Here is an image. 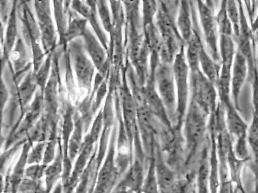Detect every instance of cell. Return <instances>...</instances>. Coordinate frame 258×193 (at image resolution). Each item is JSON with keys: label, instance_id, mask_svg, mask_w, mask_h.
<instances>
[{"label": "cell", "instance_id": "cell-9", "mask_svg": "<svg viewBox=\"0 0 258 193\" xmlns=\"http://www.w3.org/2000/svg\"><path fill=\"white\" fill-rule=\"evenodd\" d=\"M191 100H193L206 115H212L217 110V91L216 85L212 84L201 72L199 70L189 72Z\"/></svg>", "mask_w": 258, "mask_h": 193}, {"label": "cell", "instance_id": "cell-35", "mask_svg": "<svg viewBox=\"0 0 258 193\" xmlns=\"http://www.w3.org/2000/svg\"><path fill=\"white\" fill-rule=\"evenodd\" d=\"M46 168L47 165L43 163L28 165L25 169L24 176L27 179H32V180L42 181L44 178Z\"/></svg>", "mask_w": 258, "mask_h": 193}, {"label": "cell", "instance_id": "cell-7", "mask_svg": "<svg viewBox=\"0 0 258 193\" xmlns=\"http://www.w3.org/2000/svg\"><path fill=\"white\" fill-rule=\"evenodd\" d=\"M117 132L118 128L115 125L111 133L106 158L103 159L98 171L95 186L91 193H112L116 187L119 177H121L115 163Z\"/></svg>", "mask_w": 258, "mask_h": 193}, {"label": "cell", "instance_id": "cell-13", "mask_svg": "<svg viewBox=\"0 0 258 193\" xmlns=\"http://www.w3.org/2000/svg\"><path fill=\"white\" fill-rule=\"evenodd\" d=\"M70 7L77 14L87 20V24L90 25L89 27L91 28L94 34L99 39L103 48L108 52L110 41L99 20L95 1H73L71 2Z\"/></svg>", "mask_w": 258, "mask_h": 193}, {"label": "cell", "instance_id": "cell-38", "mask_svg": "<svg viewBox=\"0 0 258 193\" xmlns=\"http://www.w3.org/2000/svg\"><path fill=\"white\" fill-rule=\"evenodd\" d=\"M221 183H220V185H219L220 191H217V193H233L231 182L226 180V179H221Z\"/></svg>", "mask_w": 258, "mask_h": 193}, {"label": "cell", "instance_id": "cell-5", "mask_svg": "<svg viewBox=\"0 0 258 193\" xmlns=\"http://www.w3.org/2000/svg\"><path fill=\"white\" fill-rule=\"evenodd\" d=\"M185 45L181 47V50L176 55L172 64L173 78L175 84L177 95V111H176V126L178 128L182 127L189 105V69L185 59Z\"/></svg>", "mask_w": 258, "mask_h": 193}, {"label": "cell", "instance_id": "cell-3", "mask_svg": "<svg viewBox=\"0 0 258 193\" xmlns=\"http://www.w3.org/2000/svg\"><path fill=\"white\" fill-rule=\"evenodd\" d=\"M17 16L21 25L22 38L32 55V71L36 72L46 58L40 43V33L34 13L28 2H17Z\"/></svg>", "mask_w": 258, "mask_h": 193}, {"label": "cell", "instance_id": "cell-33", "mask_svg": "<svg viewBox=\"0 0 258 193\" xmlns=\"http://www.w3.org/2000/svg\"><path fill=\"white\" fill-rule=\"evenodd\" d=\"M157 11V2L145 1L142 3V27L147 26L154 23V18Z\"/></svg>", "mask_w": 258, "mask_h": 193}, {"label": "cell", "instance_id": "cell-32", "mask_svg": "<svg viewBox=\"0 0 258 193\" xmlns=\"http://www.w3.org/2000/svg\"><path fill=\"white\" fill-rule=\"evenodd\" d=\"M17 193H48L42 181H35L24 177Z\"/></svg>", "mask_w": 258, "mask_h": 193}, {"label": "cell", "instance_id": "cell-17", "mask_svg": "<svg viewBox=\"0 0 258 193\" xmlns=\"http://www.w3.org/2000/svg\"><path fill=\"white\" fill-rule=\"evenodd\" d=\"M38 90L39 88L35 80L34 72L31 69L22 79L21 82L16 85L15 98L20 108V117L18 119L24 115Z\"/></svg>", "mask_w": 258, "mask_h": 193}, {"label": "cell", "instance_id": "cell-4", "mask_svg": "<svg viewBox=\"0 0 258 193\" xmlns=\"http://www.w3.org/2000/svg\"><path fill=\"white\" fill-rule=\"evenodd\" d=\"M67 52L79 90L88 95L92 90L96 68L85 52L82 39L69 43Z\"/></svg>", "mask_w": 258, "mask_h": 193}, {"label": "cell", "instance_id": "cell-15", "mask_svg": "<svg viewBox=\"0 0 258 193\" xmlns=\"http://www.w3.org/2000/svg\"><path fill=\"white\" fill-rule=\"evenodd\" d=\"M154 165L160 193L171 192L177 182L176 173L166 163L157 143L154 152Z\"/></svg>", "mask_w": 258, "mask_h": 193}, {"label": "cell", "instance_id": "cell-41", "mask_svg": "<svg viewBox=\"0 0 258 193\" xmlns=\"http://www.w3.org/2000/svg\"><path fill=\"white\" fill-rule=\"evenodd\" d=\"M51 193H63V184L61 181L56 185V187H54Z\"/></svg>", "mask_w": 258, "mask_h": 193}, {"label": "cell", "instance_id": "cell-40", "mask_svg": "<svg viewBox=\"0 0 258 193\" xmlns=\"http://www.w3.org/2000/svg\"><path fill=\"white\" fill-rule=\"evenodd\" d=\"M8 192L7 191L6 179L4 177V174L0 173V193Z\"/></svg>", "mask_w": 258, "mask_h": 193}, {"label": "cell", "instance_id": "cell-42", "mask_svg": "<svg viewBox=\"0 0 258 193\" xmlns=\"http://www.w3.org/2000/svg\"><path fill=\"white\" fill-rule=\"evenodd\" d=\"M137 193H141V192H140V191H138V192H137Z\"/></svg>", "mask_w": 258, "mask_h": 193}, {"label": "cell", "instance_id": "cell-27", "mask_svg": "<svg viewBox=\"0 0 258 193\" xmlns=\"http://www.w3.org/2000/svg\"><path fill=\"white\" fill-rule=\"evenodd\" d=\"M52 54L47 55L42 65L40 67L38 70L34 72L35 80L38 86L39 90L43 92L46 86L49 76L51 75L52 68Z\"/></svg>", "mask_w": 258, "mask_h": 193}, {"label": "cell", "instance_id": "cell-16", "mask_svg": "<svg viewBox=\"0 0 258 193\" xmlns=\"http://www.w3.org/2000/svg\"><path fill=\"white\" fill-rule=\"evenodd\" d=\"M248 76V67L247 60L240 52L236 51L231 69V94L236 108L238 107L240 91Z\"/></svg>", "mask_w": 258, "mask_h": 193}, {"label": "cell", "instance_id": "cell-30", "mask_svg": "<svg viewBox=\"0 0 258 193\" xmlns=\"http://www.w3.org/2000/svg\"><path fill=\"white\" fill-rule=\"evenodd\" d=\"M216 24H217L218 31L220 35L232 36L233 37V31H232V24L228 19L227 12H226V2L221 3V7L216 16Z\"/></svg>", "mask_w": 258, "mask_h": 193}, {"label": "cell", "instance_id": "cell-39", "mask_svg": "<svg viewBox=\"0 0 258 193\" xmlns=\"http://www.w3.org/2000/svg\"><path fill=\"white\" fill-rule=\"evenodd\" d=\"M4 20L1 18L0 16V58L3 56V45H4Z\"/></svg>", "mask_w": 258, "mask_h": 193}, {"label": "cell", "instance_id": "cell-34", "mask_svg": "<svg viewBox=\"0 0 258 193\" xmlns=\"http://www.w3.org/2000/svg\"><path fill=\"white\" fill-rule=\"evenodd\" d=\"M45 146H46V142H40V143L32 144L30 150L28 151V158H27L28 165L42 163Z\"/></svg>", "mask_w": 258, "mask_h": 193}, {"label": "cell", "instance_id": "cell-1", "mask_svg": "<svg viewBox=\"0 0 258 193\" xmlns=\"http://www.w3.org/2000/svg\"><path fill=\"white\" fill-rule=\"evenodd\" d=\"M155 26L160 36V62L172 64L176 55L185 45L181 40L175 21L171 15L169 4L157 2V14L155 16Z\"/></svg>", "mask_w": 258, "mask_h": 193}, {"label": "cell", "instance_id": "cell-2", "mask_svg": "<svg viewBox=\"0 0 258 193\" xmlns=\"http://www.w3.org/2000/svg\"><path fill=\"white\" fill-rule=\"evenodd\" d=\"M207 118L208 115L193 100H190L182 122L186 164L191 163L204 142L207 131Z\"/></svg>", "mask_w": 258, "mask_h": 193}, {"label": "cell", "instance_id": "cell-36", "mask_svg": "<svg viewBox=\"0 0 258 193\" xmlns=\"http://www.w3.org/2000/svg\"><path fill=\"white\" fill-rule=\"evenodd\" d=\"M246 139L247 142L249 143L250 147L253 152L254 156L256 159V154H257V120H256V114H254L252 123L250 126L249 128L247 129L246 132Z\"/></svg>", "mask_w": 258, "mask_h": 193}, {"label": "cell", "instance_id": "cell-23", "mask_svg": "<svg viewBox=\"0 0 258 193\" xmlns=\"http://www.w3.org/2000/svg\"><path fill=\"white\" fill-rule=\"evenodd\" d=\"M67 16H68V21H67V32L64 37V47H67L69 43L82 38L88 25L87 20L77 14L76 12H74L70 8V6L67 12Z\"/></svg>", "mask_w": 258, "mask_h": 193}, {"label": "cell", "instance_id": "cell-19", "mask_svg": "<svg viewBox=\"0 0 258 193\" xmlns=\"http://www.w3.org/2000/svg\"><path fill=\"white\" fill-rule=\"evenodd\" d=\"M144 162L135 158L129 165L127 171L123 175V178L117 183L115 188L124 189L127 191L137 193L141 190L145 177Z\"/></svg>", "mask_w": 258, "mask_h": 193}, {"label": "cell", "instance_id": "cell-29", "mask_svg": "<svg viewBox=\"0 0 258 193\" xmlns=\"http://www.w3.org/2000/svg\"><path fill=\"white\" fill-rule=\"evenodd\" d=\"M226 12L230 22L232 24L233 39L236 41L240 33V8H238L237 3L234 1H226Z\"/></svg>", "mask_w": 258, "mask_h": 193}, {"label": "cell", "instance_id": "cell-31", "mask_svg": "<svg viewBox=\"0 0 258 193\" xmlns=\"http://www.w3.org/2000/svg\"><path fill=\"white\" fill-rule=\"evenodd\" d=\"M26 140L27 139H24V140L19 141L8 148L4 149V152L0 155V173L4 174V171L8 167V163H10V161L16 155V152L21 149Z\"/></svg>", "mask_w": 258, "mask_h": 193}, {"label": "cell", "instance_id": "cell-14", "mask_svg": "<svg viewBox=\"0 0 258 193\" xmlns=\"http://www.w3.org/2000/svg\"><path fill=\"white\" fill-rule=\"evenodd\" d=\"M7 63L10 64L16 83H18L20 79L22 78L21 76L24 77L32 69V62L29 60L28 56V48L21 36H18Z\"/></svg>", "mask_w": 258, "mask_h": 193}, {"label": "cell", "instance_id": "cell-20", "mask_svg": "<svg viewBox=\"0 0 258 193\" xmlns=\"http://www.w3.org/2000/svg\"><path fill=\"white\" fill-rule=\"evenodd\" d=\"M18 16H17V2L12 3V8L6 21L4 30V45H3V58L8 62V57L14 48L18 39Z\"/></svg>", "mask_w": 258, "mask_h": 193}, {"label": "cell", "instance_id": "cell-25", "mask_svg": "<svg viewBox=\"0 0 258 193\" xmlns=\"http://www.w3.org/2000/svg\"><path fill=\"white\" fill-rule=\"evenodd\" d=\"M226 111V119L224 122L228 127L230 135L236 137L237 139L246 135L248 126L241 119L237 112V108L235 107L232 102L222 107Z\"/></svg>", "mask_w": 258, "mask_h": 193}, {"label": "cell", "instance_id": "cell-24", "mask_svg": "<svg viewBox=\"0 0 258 193\" xmlns=\"http://www.w3.org/2000/svg\"><path fill=\"white\" fill-rule=\"evenodd\" d=\"M71 2H62V1H54L52 2V11L56 32L58 36V46L63 49L67 48L64 45V37L67 32V21H68L69 6Z\"/></svg>", "mask_w": 258, "mask_h": 193}, {"label": "cell", "instance_id": "cell-18", "mask_svg": "<svg viewBox=\"0 0 258 193\" xmlns=\"http://www.w3.org/2000/svg\"><path fill=\"white\" fill-rule=\"evenodd\" d=\"M32 144L28 140L25 141V143L23 145L20 149V156L16 161V164L12 169V171L9 173V175H7L6 178V187L8 193H17L20 183L24 179V173L26 169L28 163H27V158H28V151L30 150Z\"/></svg>", "mask_w": 258, "mask_h": 193}, {"label": "cell", "instance_id": "cell-10", "mask_svg": "<svg viewBox=\"0 0 258 193\" xmlns=\"http://www.w3.org/2000/svg\"><path fill=\"white\" fill-rule=\"evenodd\" d=\"M44 102H43V92L37 91L34 99L28 106L22 117L18 119L17 123L12 129L8 139L5 142L4 149L8 148L12 145L19 141L26 139L28 132L34 127L36 122L39 120L43 114Z\"/></svg>", "mask_w": 258, "mask_h": 193}, {"label": "cell", "instance_id": "cell-11", "mask_svg": "<svg viewBox=\"0 0 258 193\" xmlns=\"http://www.w3.org/2000/svg\"><path fill=\"white\" fill-rule=\"evenodd\" d=\"M199 19L201 24L202 32L204 35L205 44L210 56L216 62L220 63L219 54V31L216 24V16L214 15L212 8L208 4L197 2Z\"/></svg>", "mask_w": 258, "mask_h": 193}, {"label": "cell", "instance_id": "cell-6", "mask_svg": "<svg viewBox=\"0 0 258 193\" xmlns=\"http://www.w3.org/2000/svg\"><path fill=\"white\" fill-rule=\"evenodd\" d=\"M153 77L157 94L165 106L169 120L172 124L174 122L176 123L177 95L172 64L160 62L156 67Z\"/></svg>", "mask_w": 258, "mask_h": 193}, {"label": "cell", "instance_id": "cell-22", "mask_svg": "<svg viewBox=\"0 0 258 193\" xmlns=\"http://www.w3.org/2000/svg\"><path fill=\"white\" fill-rule=\"evenodd\" d=\"M63 167H64V153L61 143H59L56 151V158L50 164L47 166L44 174V187L48 193H51L56 185L62 179Z\"/></svg>", "mask_w": 258, "mask_h": 193}, {"label": "cell", "instance_id": "cell-8", "mask_svg": "<svg viewBox=\"0 0 258 193\" xmlns=\"http://www.w3.org/2000/svg\"><path fill=\"white\" fill-rule=\"evenodd\" d=\"M32 4L40 30V43L43 49L46 56L52 54L58 48V36L52 16V2L35 1Z\"/></svg>", "mask_w": 258, "mask_h": 193}, {"label": "cell", "instance_id": "cell-28", "mask_svg": "<svg viewBox=\"0 0 258 193\" xmlns=\"http://www.w3.org/2000/svg\"><path fill=\"white\" fill-rule=\"evenodd\" d=\"M95 3H96L97 12H98L101 24L105 32L111 35L113 27L112 15H111L110 4L106 1H97Z\"/></svg>", "mask_w": 258, "mask_h": 193}, {"label": "cell", "instance_id": "cell-37", "mask_svg": "<svg viewBox=\"0 0 258 193\" xmlns=\"http://www.w3.org/2000/svg\"><path fill=\"white\" fill-rule=\"evenodd\" d=\"M60 139H52L46 142V146L44 149V158H43L42 163L44 165L50 164L53 162L56 158V151L58 148Z\"/></svg>", "mask_w": 258, "mask_h": 193}, {"label": "cell", "instance_id": "cell-21", "mask_svg": "<svg viewBox=\"0 0 258 193\" xmlns=\"http://www.w3.org/2000/svg\"><path fill=\"white\" fill-rule=\"evenodd\" d=\"M179 4L176 27L181 40L186 44L193 36L194 32V14L191 2H181Z\"/></svg>", "mask_w": 258, "mask_h": 193}, {"label": "cell", "instance_id": "cell-26", "mask_svg": "<svg viewBox=\"0 0 258 193\" xmlns=\"http://www.w3.org/2000/svg\"><path fill=\"white\" fill-rule=\"evenodd\" d=\"M141 193H160L157 176H156L154 155L149 159L147 172L144 177L143 183L141 185Z\"/></svg>", "mask_w": 258, "mask_h": 193}, {"label": "cell", "instance_id": "cell-12", "mask_svg": "<svg viewBox=\"0 0 258 193\" xmlns=\"http://www.w3.org/2000/svg\"><path fill=\"white\" fill-rule=\"evenodd\" d=\"M82 41L85 52H87L96 70L102 76H107L111 66L108 53L88 25L82 36Z\"/></svg>", "mask_w": 258, "mask_h": 193}]
</instances>
